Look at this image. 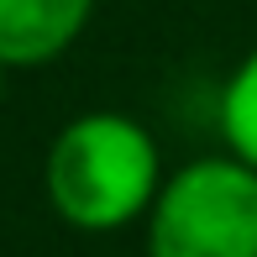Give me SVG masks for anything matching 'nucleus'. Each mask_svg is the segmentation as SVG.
<instances>
[{
  "instance_id": "7ed1b4c3",
  "label": "nucleus",
  "mask_w": 257,
  "mask_h": 257,
  "mask_svg": "<svg viewBox=\"0 0 257 257\" xmlns=\"http://www.w3.org/2000/svg\"><path fill=\"white\" fill-rule=\"evenodd\" d=\"M95 0H0V63L42 68L84 37Z\"/></svg>"
},
{
  "instance_id": "f03ea898",
  "label": "nucleus",
  "mask_w": 257,
  "mask_h": 257,
  "mask_svg": "<svg viewBox=\"0 0 257 257\" xmlns=\"http://www.w3.org/2000/svg\"><path fill=\"white\" fill-rule=\"evenodd\" d=\"M147 257H257V168L236 153L173 168L147 210Z\"/></svg>"
},
{
  "instance_id": "20e7f679",
  "label": "nucleus",
  "mask_w": 257,
  "mask_h": 257,
  "mask_svg": "<svg viewBox=\"0 0 257 257\" xmlns=\"http://www.w3.org/2000/svg\"><path fill=\"white\" fill-rule=\"evenodd\" d=\"M220 137L241 163L257 168V48L231 68L226 89H220Z\"/></svg>"
},
{
  "instance_id": "39448f33",
  "label": "nucleus",
  "mask_w": 257,
  "mask_h": 257,
  "mask_svg": "<svg viewBox=\"0 0 257 257\" xmlns=\"http://www.w3.org/2000/svg\"><path fill=\"white\" fill-rule=\"evenodd\" d=\"M6 74H11V68H6V63H0V95H6Z\"/></svg>"
},
{
  "instance_id": "f257e3e1",
  "label": "nucleus",
  "mask_w": 257,
  "mask_h": 257,
  "mask_svg": "<svg viewBox=\"0 0 257 257\" xmlns=\"http://www.w3.org/2000/svg\"><path fill=\"white\" fill-rule=\"evenodd\" d=\"M163 153L142 121L121 110H84L53 137L42 189L58 220L74 231H121L147 215L163 189Z\"/></svg>"
}]
</instances>
